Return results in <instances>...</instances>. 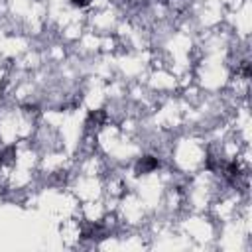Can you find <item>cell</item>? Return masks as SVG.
<instances>
[{
    "label": "cell",
    "instance_id": "obj_1",
    "mask_svg": "<svg viewBox=\"0 0 252 252\" xmlns=\"http://www.w3.org/2000/svg\"><path fill=\"white\" fill-rule=\"evenodd\" d=\"M159 167V159L156 158V156H142L140 159H138V163H136V173L140 175H146V173H152L154 169H158Z\"/></svg>",
    "mask_w": 252,
    "mask_h": 252
}]
</instances>
